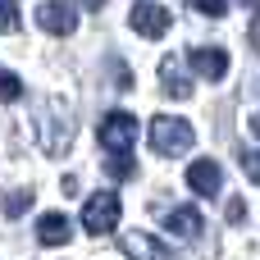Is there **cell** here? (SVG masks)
I'll list each match as a JSON object with an SVG mask.
<instances>
[{
	"label": "cell",
	"instance_id": "6da1fadb",
	"mask_svg": "<svg viewBox=\"0 0 260 260\" xmlns=\"http://www.w3.org/2000/svg\"><path fill=\"white\" fill-rule=\"evenodd\" d=\"M151 151L155 155H183V151H192V142H197V128L187 123V119H178V114H155L151 119Z\"/></svg>",
	"mask_w": 260,
	"mask_h": 260
},
{
	"label": "cell",
	"instance_id": "7a4b0ae2",
	"mask_svg": "<svg viewBox=\"0 0 260 260\" xmlns=\"http://www.w3.org/2000/svg\"><path fill=\"white\" fill-rule=\"evenodd\" d=\"M119 215H123V201H119L114 192H91L87 206H82V229H87L91 238L114 233V229H119Z\"/></svg>",
	"mask_w": 260,
	"mask_h": 260
},
{
	"label": "cell",
	"instance_id": "3957f363",
	"mask_svg": "<svg viewBox=\"0 0 260 260\" xmlns=\"http://www.w3.org/2000/svg\"><path fill=\"white\" fill-rule=\"evenodd\" d=\"M37 123H41V151H46V155H64L69 142H73L69 110H55V105L46 110V105H41V119H37Z\"/></svg>",
	"mask_w": 260,
	"mask_h": 260
},
{
	"label": "cell",
	"instance_id": "277c9868",
	"mask_svg": "<svg viewBox=\"0 0 260 260\" xmlns=\"http://www.w3.org/2000/svg\"><path fill=\"white\" fill-rule=\"evenodd\" d=\"M96 137H101L105 151H133V142H137V119H133L128 110H114V114L101 119Z\"/></svg>",
	"mask_w": 260,
	"mask_h": 260
},
{
	"label": "cell",
	"instance_id": "5b68a950",
	"mask_svg": "<svg viewBox=\"0 0 260 260\" xmlns=\"http://www.w3.org/2000/svg\"><path fill=\"white\" fill-rule=\"evenodd\" d=\"M128 23H133V32H142V37H165L174 18H169V9L155 5V0H137V5L128 9Z\"/></svg>",
	"mask_w": 260,
	"mask_h": 260
},
{
	"label": "cell",
	"instance_id": "8992f818",
	"mask_svg": "<svg viewBox=\"0 0 260 260\" xmlns=\"http://www.w3.org/2000/svg\"><path fill=\"white\" fill-rule=\"evenodd\" d=\"M37 23H41L46 32H55V37H69V32L78 27V9H73L69 0H46V5L37 9Z\"/></svg>",
	"mask_w": 260,
	"mask_h": 260
},
{
	"label": "cell",
	"instance_id": "52a82bcc",
	"mask_svg": "<svg viewBox=\"0 0 260 260\" xmlns=\"http://www.w3.org/2000/svg\"><path fill=\"white\" fill-rule=\"evenodd\" d=\"M187 64H192V73L219 82V78L229 73V50H219V46H197V50H187Z\"/></svg>",
	"mask_w": 260,
	"mask_h": 260
},
{
	"label": "cell",
	"instance_id": "ba28073f",
	"mask_svg": "<svg viewBox=\"0 0 260 260\" xmlns=\"http://www.w3.org/2000/svg\"><path fill=\"white\" fill-rule=\"evenodd\" d=\"M119 247H123V256H128V260H174L155 233H123Z\"/></svg>",
	"mask_w": 260,
	"mask_h": 260
},
{
	"label": "cell",
	"instance_id": "9c48e42d",
	"mask_svg": "<svg viewBox=\"0 0 260 260\" xmlns=\"http://www.w3.org/2000/svg\"><path fill=\"white\" fill-rule=\"evenodd\" d=\"M219 183H224V174H219L215 160H192V165H187V187H192L197 197H215Z\"/></svg>",
	"mask_w": 260,
	"mask_h": 260
},
{
	"label": "cell",
	"instance_id": "30bf717a",
	"mask_svg": "<svg viewBox=\"0 0 260 260\" xmlns=\"http://www.w3.org/2000/svg\"><path fill=\"white\" fill-rule=\"evenodd\" d=\"M69 238H73V224L64 215H41L37 219V242L41 247H64Z\"/></svg>",
	"mask_w": 260,
	"mask_h": 260
},
{
	"label": "cell",
	"instance_id": "8fae6325",
	"mask_svg": "<svg viewBox=\"0 0 260 260\" xmlns=\"http://www.w3.org/2000/svg\"><path fill=\"white\" fill-rule=\"evenodd\" d=\"M165 229L178 233V238H197V233H201V210H197V206H178V210L165 215Z\"/></svg>",
	"mask_w": 260,
	"mask_h": 260
},
{
	"label": "cell",
	"instance_id": "7c38bea8",
	"mask_svg": "<svg viewBox=\"0 0 260 260\" xmlns=\"http://www.w3.org/2000/svg\"><path fill=\"white\" fill-rule=\"evenodd\" d=\"M160 82H165V91H169L174 101H187V96H192V78H187L174 59H165V64H160Z\"/></svg>",
	"mask_w": 260,
	"mask_h": 260
},
{
	"label": "cell",
	"instance_id": "4fadbf2b",
	"mask_svg": "<svg viewBox=\"0 0 260 260\" xmlns=\"http://www.w3.org/2000/svg\"><path fill=\"white\" fill-rule=\"evenodd\" d=\"M105 169H110V178H133V174H137V165H133V151H110Z\"/></svg>",
	"mask_w": 260,
	"mask_h": 260
},
{
	"label": "cell",
	"instance_id": "5bb4252c",
	"mask_svg": "<svg viewBox=\"0 0 260 260\" xmlns=\"http://www.w3.org/2000/svg\"><path fill=\"white\" fill-rule=\"evenodd\" d=\"M238 165L247 169L251 183H260V151H238Z\"/></svg>",
	"mask_w": 260,
	"mask_h": 260
},
{
	"label": "cell",
	"instance_id": "9a60e30c",
	"mask_svg": "<svg viewBox=\"0 0 260 260\" xmlns=\"http://www.w3.org/2000/svg\"><path fill=\"white\" fill-rule=\"evenodd\" d=\"M23 96V82L14 73H0V101H18Z\"/></svg>",
	"mask_w": 260,
	"mask_h": 260
},
{
	"label": "cell",
	"instance_id": "2e32d148",
	"mask_svg": "<svg viewBox=\"0 0 260 260\" xmlns=\"http://www.w3.org/2000/svg\"><path fill=\"white\" fill-rule=\"evenodd\" d=\"M192 9H201L206 18H224L229 14V0H192Z\"/></svg>",
	"mask_w": 260,
	"mask_h": 260
},
{
	"label": "cell",
	"instance_id": "e0dca14e",
	"mask_svg": "<svg viewBox=\"0 0 260 260\" xmlns=\"http://www.w3.org/2000/svg\"><path fill=\"white\" fill-rule=\"evenodd\" d=\"M32 206V192H14V197H5V215H23Z\"/></svg>",
	"mask_w": 260,
	"mask_h": 260
},
{
	"label": "cell",
	"instance_id": "ac0fdd59",
	"mask_svg": "<svg viewBox=\"0 0 260 260\" xmlns=\"http://www.w3.org/2000/svg\"><path fill=\"white\" fill-rule=\"evenodd\" d=\"M18 27V18H14V5L9 0H0V32H14Z\"/></svg>",
	"mask_w": 260,
	"mask_h": 260
},
{
	"label": "cell",
	"instance_id": "d6986e66",
	"mask_svg": "<svg viewBox=\"0 0 260 260\" xmlns=\"http://www.w3.org/2000/svg\"><path fill=\"white\" fill-rule=\"evenodd\" d=\"M224 219H229V224H242V219H247V206H242V201H229V206H224Z\"/></svg>",
	"mask_w": 260,
	"mask_h": 260
},
{
	"label": "cell",
	"instance_id": "ffe728a7",
	"mask_svg": "<svg viewBox=\"0 0 260 260\" xmlns=\"http://www.w3.org/2000/svg\"><path fill=\"white\" fill-rule=\"evenodd\" d=\"M78 5H87V9H101V5H105V0H78Z\"/></svg>",
	"mask_w": 260,
	"mask_h": 260
},
{
	"label": "cell",
	"instance_id": "44dd1931",
	"mask_svg": "<svg viewBox=\"0 0 260 260\" xmlns=\"http://www.w3.org/2000/svg\"><path fill=\"white\" fill-rule=\"evenodd\" d=\"M251 133H256V137H260V114H256V119H251Z\"/></svg>",
	"mask_w": 260,
	"mask_h": 260
}]
</instances>
